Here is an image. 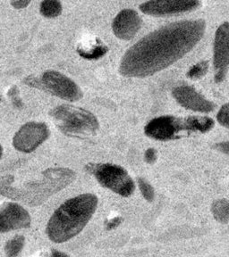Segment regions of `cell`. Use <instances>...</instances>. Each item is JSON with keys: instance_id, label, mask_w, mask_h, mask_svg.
Returning <instances> with one entry per match:
<instances>
[{"instance_id": "cell-1", "label": "cell", "mask_w": 229, "mask_h": 257, "mask_svg": "<svg viewBox=\"0 0 229 257\" xmlns=\"http://www.w3.org/2000/svg\"><path fill=\"white\" fill-rule=\"evenodd\" d=\"M206 22L184 20L143 37L125 52L119 72L127 78H145L161 72L189 53L202 39Z\"/></svg>"}, {"instance_id": "cell-2", "label": "cell", "mask_w": 229, "mask_h": 257, "mask_svg": "<svg viewBox=\"0 0 229 257\" xmlns=\"http://www.w3.org/2000/svg\"><path fill=\"white\" fill-rule=\"evenodd\" d=\"M97 205L98 197L90 193L65 201L48 221L47 234L49 239L64 243L75 237L90 221Z\"/></svg>"}, {"instance_id": "cell-3", "label": "cell", "mask_w": 229, "mask_h": 257, "mask_svg": "<svg viewBox=\"0 0 229 257\" xmlns=\"http://www.w3.org/2000/svg\"><path fill=\"white\" fill-rule=\"evenodd\" d=\"M74 179L75 173L70 169H48L42 173L40 180L29 181L21 188L0 185V195L35 206L44 203L48 197L68 186Z\"/></svg>"}, {"instance_id": "cell-4", "label": "cell", "mask_w": 229, "mask_h": 257, "mask_svg": "<svg viewBox=\"0 0 229 257\" xmlns=\"http://www.w3.org/2000/svg\"><path fill=\"white\" fill-rule=\"evenodd\" d=\"M214 127V120L207 116H190L187 118L166 116L158 117L145 126V134L157 140L167 141L179 138V134L185 132L205 133Z\"/></svg>"}, {"instance_id": "cell-5", "label": "cell", "mask_w": 229, "mask_h": 257, "mask_svg": "<svg viewBox=\"0 0 229 257\" xmlns=\"http://www.w3.org/2000/svg\"><path fill=\"white\" fill-rule=\"evenodd\" d=\"M57 128L65 135L87 139L93 137L99 128V121L92 112L68 104L56 106L49 112Z\"/></svg>"}, {"instance_id": "cell-6", "label": "cell", "mask_w": 229, "mask_h": 257, "mask_svg": "<svg viewBox=\"0 0 229 257\" xmlns=\"http://www.w3.org/2000/svg\"><path fill=\"white\" fill-rule=\"evenodd\" d=\"M86 171L105 188L123 197H129L135 189L134 182L125 169L112 164H88Z\"/></svg>"}, {"instance_id": "cell-7", "label": "cell", "mask_w": 229, "mask_h": 257, "mask_svg": "<svg viewBox=\"0 0 229 257\" xmlns=\"http://www.w3.org/2000/svg\"><path fill=\"white\" fill-rule=\"evenodd\" d=\"M40 89L64 100L74 102L83 96L81 88L73 80L56 71L45 72L40 78Z\"/></svg>"}, {"instance_id": "cell-8", "label": "cell", "mask_w": 229, "mask_h": 257, "mask_svg": "<svg viewBox=\"0 0 229 257\" xmlns=\"http://www.w3.org/2000/svg\"><path fill=\"white\" fill-rule=\"evenodd\" d=\"M200 6V0H149L139 8L145 15L164 17L192 12Z\"/></svg>"}, {"instance_id": "cell-9", "label": "cell", "mask_w": 229, "mask_h": 257, "mask_svg": "<svg viewBox=\"0 0 229 257\" xmlns=\"http://www.w3.org/2000/svg\"><path fill=\"white\" fill-rule=\"evenodd\" d=\"M49 136L48 125L31 121L16 133L13 140L14 147L21 152L30 153L42 144Z\"/></svg>"}, {"instance_id": "cell-10", "label": "cell", "mask_w": 229, "mask_h": 257, "mask_svg": "<svg viewBox=\"0 0 229 257\" xmlns=\"http://www.w3.org/2000/svg\"><path fill=\"white\" fill-rule=\"evenodd\" d=\"M213 64L215 80L221 82L229 67V23L225 22L217 28L214 40Z\"/></svg>"}, {"instance_id": "cell-11", "label": "cell", "mask_w": 229, "mask_h": 257, "mask_svg": "<svg viewBox=\"0 0 229 257\" xmlns=\"http://www.w3.org/2000/svg\"><path fill=\"white\" fill-rule=\"evenodd\" d=\"M30 225L31 216L23 206L11 202L0 206V232L25 229Z\"/></svg>"}, {"instance_id": "cell-12", "label": "cell", "mask_w": 229, "mask_h": 257, "mask_svg": "<svg viewBox=\"0 0 229 257\" xmlns=\"http://www.w3.org/2000/svg\"><path fill=\"white\" fill-rule=\"evenodd\" d=\"M174 98L185 108L195 112H209L213 111L215 104L206 99L204 96L197 92L190 86H179L172 91Z\"/></svg>"}, {"instance_id": "cell-13", "label": "cell", "mask_w": 229, "mask_h": 257, "mask_svg": "<svg viewBox=\"0 0 229 257\" xmlns=\"http://www.w3.org/2000/svg\"><path fill=\"white\" fill-rule=\"evenodd\" d=\"M141 27V18L133 9L122 10L113 21V32L120 40H132Z\"/></svg>"}, {"instance_id": "cell-14", "label": "cell", "mask_w": 229, "mask_h": 257, "mask_svg": "<svg viewBox=\"0 0 229 257\" xmlns=\"http://www.w3.org/2000/svg\"><path fill=\"white\" fill-rule=\"evenodd\" d=\"M77 49L78 54L86 59H99L109 51L108 47L99 38L84 40L78 44Z\"/></svg>"}, {"instance_id": "cell-15", "label": "cell", "mask_w": 229, "mask_h": 257, "mask_svg": "<svg viewBox=\"0 0 229 257\" xmlns=\"http://www.w3.org/2000/svg\"><path fill=\"white\" fill-rule=\"evenodd\" d=\"M211 212L218 222L226 223L229 221V201L226 199L215 201L211 206Z\"/></svg>"}, {"instance_id": "cell-16", "label": "cell", "mask_w": 229, "mask_h": 257, "mask_svg": "<svg viewBox=\"0 0 229 257\" xmlns=\"http://www.w3.org/2000/svg\"><path fill=\"white\" fill-rule=\"evenodd\" d=\"M40 11L46 18H56L62 13V5L59 0H43L40 4Z\"/></svg>"}, {"instance_id": "cell-17", "label": "cell", "mask_w": 229, "mask_h": 257, "mask_svg": "<svg viewBox=\"0 0 229 257\" xmlns=\"http://www.w3.org/2000/svg\"><path fill=\"white\" fill-rule=\"evenodd\" d=\"M24 245V237L21 235L13 237L6 245V253L8 256H16L20 253Z\"/></svg>"}, {"instance_id": "cell-18", "label": "cell", "mask_w": 229, "mask_h": 257, "mask_svg": "<svg viewBox=\"0 0 229 257\" xmlns=\"http://www.w3.org/2000/svg\"><path fill=\"white\" fill-rule=\"evenodd\" d=\"M208 69H209V63L207 61H202L190 69L189 72L187 73V77L192 80L201 79L207 73Z\"/></svg>"}, {"instance_id": "cell-19", "label": "cell", "mask_w": 229, "mask_h": 257, "mask_svg": "<svg viewBox=\"0 0 229 257\" xmlns=\"http://www.w3.org/2000/svg\"><path fill=\"white\" fill-rule=\"evenodd\" d=\"M138 184L139 188L141 189V194L144 197L145 199L149 202H151L154 199V189L151 185L149 184L148 181H145L144 179H138Z\"/></svg>"}, {"instance_id": "cell-20", "label": "cell", "mask_w": 229, "mask_h": 257, "mask_svg": "<svg viewBox=\"0 0 229 257\" xmlns=\"http://www.w3.org/2000/svg\"><path fill=\"white\" fill-rule=\"evenodd\" d=\"M217 121L225 128H229V103L224 104L217 112Z\"/></svg>"}, {"instance_id": "cell-21", "label": "cell", "mask_w": 229, "mask_h": 257, "mask_svg": "<svg viewBox=\"0 0 229 257\" xmlns=\"http://www.w3.org/2000/svg\"><path fill=\"white\" fill-rule=\"evenodd\" d=\"M8 95L9 96V98L12 101L13 104H14L15 107H16V108H22L23 107L24 103H23V101L21 99L19 89H18L16 86H13L12 88L8 90Z\"/></svg>"}, {"instance_id": "cell-22", "label": "cell", "mask_w": 229, "mask_h": 257, "mask_svg": "<svg viewBox=\"0 0 229 257\" xmlns=\"http://www.w3.org/2000/svg\"><path fill=\"white\" fill-rule=\"evenodd\" d=\"M145 161L152 165L157 160V151L154 149H149L145 152Z\"/></svg>"}, {"instance_id": "cell-23", "label": "cell", "mask_w": 229, "mask_h": 257, "mask_svg": "<svg viewBox=\"0 0 229 257\" xmlns=\"http://www.w3.org/2000/svg\"><path fill=\"white\" fill-rule=\"evenodd\" d=\"M123 221L121 217H114L111 220L106 221V228L108 229H114L117 228L118 225L120 224Z\"/></svg>"}, {"instance_id": "cell-24", "label": "cell", "mask_w": 229, "mask_h": 257, "mask_svg": "<svg viewBox=\"0 0 229 257\" xmlns=\"http://www.w3.org/2000/svg\"><path fill=\"white\" fill-rule=\"evenodd\" d=\"M32 0H11L13 8L16 9H23L27 8Z\"/></svg>"}, {"instance_id": "cell-25", "label": "cell", "mask_w": 229, "mask_h": 257, "mask_svg": "<svg viewBox=\"0 0 229 257\" xmlns=\"http://www.w3.org/2000/svg\"><path fill=\"white\" fill-rule=\"evenodd\" d=\"M214 149H217V151H219V152L225 153V154H228L229 155V141H225V142H221V143L215 145Z\"/></svg>"}, {"instance_id": "cell-26", "label": "cell", "mask_w": 229, "mask_h": 257, "mask_svg": "<svg viewBox=\"0 0 229 257\" xmlns=\"http://www.w3.org/2000/svg\"><path fill=\"white\" fill-rule=\"evenodd\" d=\"M52 255L53 256H61V255H64V256H66L67 254H66V253H60V252H57L56 250H53Z\"/></svg>"}, {"instance_id": "cell-27", "label": "cell", "mask_w": 229, "mask_h": 257, "mask_svg": "<svg viewBox=\"0 0 229 257\" xmlns=\"http://www.w3.org/2000/svg\"><path fill=\"white\" fill-rule=\"evenodd\" d=\"M2 153H3V149H2V147H1V145H0V158L2 157Z\"/></svg>"}, {"instance_id": "cell-28", "label": "cell", "mask_w": 229, "mask_h": 257, "mask_svg": "<svg viewBox=\"0 0 229 257\" xmlns=\"http://www.w3.org/2000/svg\"><path fill=\"white\" fill-rule=\"evenodd\" d=\"M0 101H1V96H0Z\"/></svg>"}]
</instances>
